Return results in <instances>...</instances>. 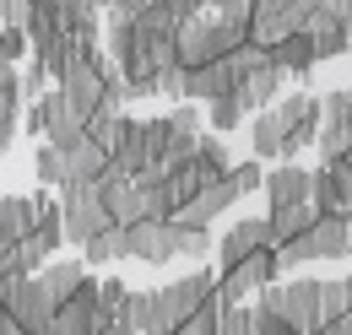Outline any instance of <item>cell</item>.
I'll return each mask as SVG.
<instances>
[{"label":"cell","mask_w":352,"mask_h":335,"mask_svg":"<svg viewBox=\"0 0 352 335\" xmlns=\"http://www.w3.org/2000/svg\"><path fill=\"white\" fill-rule=\"evenodd\" d=\"M38 222V206L33 195H0V254H11Z\"/></svg>","instance_id":"2e32d148"},{"label":"cell","mask_w":352,"mask_h":335,"mask_svg":"<svg viewBox=\"0 0 352 335\" xmlns=\"http://www.w3.org/2000/svg\"><path fill=\"white\" fill-rule=\"evenodd\" d=\"M239 103H244V114L250 108H271L276 97H282V71L276 65H261V71H250L244 82H239V92H233Z\"/></svg>","instance_id":"44dd1931"},{"label":"cell","mask_w":352,"mask_h":335,"mask_svg":"<svg viewBox=\"0 0 352 335\" xmlns=\"http://www.w3.org/2000/svg\"><path fill=\"white\" fill-rule=\"evenodd\" d=\"M233 206H239V195H233V184L222 178V184H206V189H201V195H195L190 206L179 211L174 222H190V227H212L222 211H233Z\"/></svg>","instance_id":"ac0fdd59"},{"label":"cell","mask_w":352,"mask_h":335,"mask_svg":"<svg viewBox=\"0 0 352 335\" xmlns=\"http://www.w3.org/2000/svg\"><path fill=\"white\" fill-rule=\"evenodd\" d=\"M44 92H49V71L38 65V60H28V71H22V97H28V103H38Z\"/></svg>","instance_id":"f35d334b"},{"label":"cell","mask_w":352,"mask_h":335,"mask_svg":"<svg viewBox=\"0 0 352 335\" xmlns=\"http://www.w3.org/2000/svg\"><path fill=\"white\" fill-rule=\"evenodd\" d=\"M228 184H233V195L244 200V195H255V189L265 184V168L255 163V157H244V163H233V168H228Z\"/></svg>","instance_id":"1f68e13d"},{"label":"cell","mask_w":352,"mask_h":335,"mask_svg":"<svg viewBox=\"0 0 352 335\" xmlns=\"http://www.w3.org/2000/svg\"><path fill=\"white\" fill-rule=\"evenodd\" d=\"M314 206H282V211H265V222H271V244L276 249H287L293 238H304L309 227H314Z\"/></svg>","instance_id":"603a6c76"},{"label":"cell","mask_w":352,"mask_h":335,"mask_svg":"<svg viewBox=\"0 0 352 335\" xmlns=\"http://www.w3.org/2000/svg\"><path fill=\"white\" fill-rule=\"evenodd\" d=\"M0 335H22L16 325H11V314H6V308H0Z\"/></svg>","instance_id":"f6af8a7d"},{"label":"cell","mask_w":352,"mask_h":335,"mask_svg":"<svg viewBox=\"0 0 352 335\" xmlns=\"http://www.w3.org/2000/svg\"><path fill=\"white\" fill-rule=\"evenodd\" d=\"M287 270H282V254L276 249H261L250 254L244 265H228V270H217V303L222 308H239L250 292H265L271 281H282Z\"/></svg>","instance_id":"5b68a950"},{"label":"cell","mask_w":352,"mask_h":335,"mask_svg":"<svg viewBox=\"0 0 352 335\" xmlns=\"http://www.w3.org/2000/svg\"><path fill=\"white\" fill-rule=\"evenodd\" d=\"M33 173H38V184H44V189H65V152L38 146V152H33Z\"/></svg>","instance_id":"f546056e"},{"label":"cell","mask_w":352,"mask_h":335,"mask_svg":"<svg viewBox=\"0 0 352 335\" xmlns=\"http://www.w3.org/2000/svg\"><path fill=\"white\" fill-rule=\"evenodd\" d=\"M239 92V71L228 65V60H212V65H195V71H184V103H222V97H233Z\"/></svg>","instance_id":"5bb4252c"},{"label":"cell","mask_w":352,"mask_h":335,"mask_svg":"<svg viewBox=\"0 0 352 335\" xmlns=\"http://www.w3.org/2000/svg\"><path fill=\"white\" fill-rule=\"evenodd\" d=\"M212 249H217V233H212V227L174 222V254H179V259H206Z\"/></svg>","instance_id":"484cf974"},{"label":"cell","mask_w":352,"mask_h":335,"mask_svg":"<svg viewBox=\"0 0 352 335\" xmlns=\"http://www.w3.org/2000/svg\"><path fill=\"white\" fill-rule=\"evenodd\" d=\"M120 325H131L135 335H163V330H157V303H152V292H131V297H125Z\"/></svg>","instance_id":"4316f807"},{"label":"cell","mask_w":352,"mask_h":335,"mask_svg":"<svg viewBox=\"0 0 352 335\" xmlns=\"http://www.w3.org/2000/svg\"><path fill=\"white\" fill-rule=\"evenodd\" d=\"M304 33L314 38V54H320V60H336V54L352 49V33L342 27V22H331V16H309Z\"/></svg>","instance_id":"cb8c5ba5"},{"label":"cell","mask_w":352,"mask_h":335,"mask_svg":"<svg viewBox=\"0 0 352 335\" xmlns=\"http://www.w3.org/2000/svg\"><path fill=\"white\" fill-rule=\"evenodd\" d=\"M228 168H233V157H228L222 135H201V152H195V173H201L206 184H222V178H228Z\"/></svg>","instance_id":"d4e9b609"},{"label":"cell","mask_w":352,"mask_h":335,"mask_svg":"<svg viewBox=\"0 0 352 335\" xmlns=\"http://www.w3.org/2000/svg\"><path fill=\"white\" fill-rule=\"evenodd\" d=\"M250 146H255V163H271V157L287 152V130H282V119H276V108H261V114H255Z\"/></svg>","instance_id":"7402d4cb"},{"label":"cell","mask_w":352,"mask_h":335,"mask_svg":"<svg viewBox=\"0 0 352 335\" xmlns=\"http://www.w3.org/2000/svg\"><path fill=\"white\" fill-rule=\"evenodd\" d=\"M28 54H33V43H28L22 27H0V65L16 71V60H28Z\"/></svg>","instance_id":"836d02e7"},{"label":"cell","mask_w":352,"mask_h":335,"mask_svg":"<svg viewBox=\"0 0 352 335\" xmlns=\"http://www.w3.org/2000/svg\"><path fill=\"white\" fill-rule=\"evenodd\" d=\"M217 335H255V308H222V319H217Z\"/></svg>","instance_id":"8d00e7d4"},{"label":"cell","mask_w":352,"mask_h":335,"mask_svg":"<svg viewBox=\"0 0 352 335\" xmlns=\"http://www.w3.org/2000/svg\"><path fill=\"white\" fill-rule=\"evenodd\" d=\"M314 211L320 216H352V163H320L314 173Z\"/></svg>","instance_id":"30bf717a"},{"label":"cell","mask_w":352,"mask_h":335,"mask_svg":"<svg viewBox=\"0 0 352 335\" xmlns=\"http://www.w3.org/2000/svg\"><path fill=\"white\" fill-rule=\"evenodd\" d=\"M255 314H276L298 335H314L320 330V281H309V276H298V281H271L261 292V303H255Z\"/></svg>","instance_id":"7a4b0ae2"},{"label":"cell","mask_w":352,"mask_h":335,"mask_svg":"<svg viewBox=\"0 0 352 335\" xmlns=\"http://www.w3.org/2000/svg\"><path fill=\"white\" fill-rule=\"evenodd\" d=\"M0 308L11 314V325H16L22 335H44L49 319H54V297L44 292V281H38V276L11 281V287L0 292Z\"/></svg>","instance_id":"52a82bcc"},{"label":"cell","mask_w":352,"mask_h":335,"mask_svg":"<svg viewBox=\"0 0 352 335\" xmlns=\"http://www.w3.org/2000/svg\"><path fill=\"white\" fill-rule=\"evenodd\" d=\"M206 119H212V135H228V130L244 125V103H239V97H222V103L206 108Z\"/></svg>","instance_id":"d6a6232c"},{"label":"cell","mask_w":352,"mask_h":335,"mask_svg":"<svg viewBox=\"0 0 352 335\" xmlns=\"http://www.w3.org/2000/svg\"><path fill=\"white\" fill-rule=\"evenodd\" d=\"M125 259V233L120 227H103L92 244H82V265H120Z\"/></svg>","instance_id":"83f0119b"},{"label":"cell","mask_w":352,"mask_h":335,"mask_svg":"<svg viewBox=\"0 0 352 335\" xmlns=\"http://www.w3.org/2000/svg\"><path fill=\"white\" fill-rule=\"evenodd\" d=\"M141 130H146V152H152V168L163 173V157H168V146H174L179 130L168 125V114H157V119H141Z\"/></svg>","instance_id":"f1b7e54d"},{"label":"cell","mask_w":352,"mask_h":335,"mask_svg":"<svg viewBox=\"0 0 352 335\" xmlns=\"http://www.w3.org/2000/svg\"><path fill=\"white\" fill-rule=\"evenodd\" d=\"M217 319H222V303H206L201 314H190V319L174 325L168 335H217Z\"/></svg>","instance_id":"e575fe53"},{"label":"cell","mask_w":352,"mask_h":335,"mask_svg":"<svg viewBox=\"0 0 352 335\" xmlns=\"http://www.w3.org/2000/svg\"><path fill=\"white\" fill-rule=\"evenodd\" d=\"M11 76H16V71H11V65H0V86H6V82H11Z\"/></svg>","instance_id":"7dc6e473"},{"label":"cell","mask_w":352,"mask_h":335,"mask_svg":"<svg viewBox=\"0 0 352 335\" xmlns=\"http://www.w3.org/2000/svg\"><path fill=\"white\" fill-rule=\"evenodd\" d=\"M146 5H152V0H109V11H114V16H141Z\"/></svg>","instance_id":"b9f144b4"},{"label":"cell","mask_w":352,"mask_h":335,"mask_svg":"<svg viewBox=\"0 0 352 335\" xmlns=\"http://www.w3.org/2000/svg\"><path fill=\"white\" fill-rule=\"evenodd\" d=\"M271 108H276V119H282V130H287V152H282V163H293L304 146H314V141H320L325 103H320L314 92H293V97H276Z\"/></svg>","instance_id":"8992f818"},{"label":"cell","mask_w":352,"mask_h":335,"mask_svg":"<svg viewBox=\"0 0 352 335\" xmlns=\"http://www.w3.org/2000/svg\"><path fill=\"white\" fill-rule=\"evenodd\" d=\"M125 233V259H141V265H168L174 254V222H135V227H120Z\"/></svg>","instance_id":"4fadbf2b"},{"label":"cell","mask_w":352,"mask_h":335,"mask_svg":"<svg viewBox=\"0 0 352 335\" xmlns=\"http://www.w3.org/2000/svg\"><path fill=\"white\" fill-rule=\"evenodd\" d=\"M271 65L282 71V76H309L314 65H320V54H314V38L309 33H293V38H282L271 49Z\"/></svg>","instance_id":"ffe728a7"},{"label":"cell","mask_w":352,"mask_h":335,"mask_svg":"<svg viewBox=\"0 0 352 335\" xmlns=\"http://www.w3.org/2000/svg\"><path fill=\"white\" fill-rule=\"evenodd\" d=\"M206 11H217V16H228V22H250L255 0H206Z\"/></svg>","instance_id":"ab89813d"},{"label":"cell","mask_w":352,"mask_h":335,"mask_svg":"<svg viewBox=\"0 0 352 335\" xmlns=\"http://www.w3.org/2000/svg\"><path fill=\"white\" fill-rule=\"evenodd\" d=\"M325 103V125H320V157L325 163H342L352 152V92L342 86V92H331V97H320Z\"/></svg>","instance_id":"9c48e42d"},{"label":"cell","mask_w":352,"mask_h":335,"mask_svg":"<svg viewBox=\"0 0 352 335\" xmlns=\"http://www.w3.org/2000/svg\"><path fill=\"white\" fill-rule=\"evenodd\" d=\"M152 303H157V330L168 335L174 325H184L190 314H201L206 303H217V276H212V270L179 276V281H168V287H157Z\"/></svg>","instance_id":"3957f363"},{"label":"cell","mask_w":352,"mask_h":335,"mask_svg":"<svg viewBox=\"0 0 352 335\" xmlns=\"http://www.w3.org/2000/svg\"><path fill=\"white\" fill-rule=\"evenodd\" d=\"M168 125H174L179 135H201V103H174V108H168Z\"/></svg>","instance_id":"74e56055"},{"label":"cell","mask_w":352,"mask_h":335,"mask_svg":"<svg viewBox=\"0 0 352 335\" xmlns=\"http://www.w3.org/2000/svg\"><path fill=\"white\" fill-rule=\"evenodd\" d=\"M250 43V22H228V16H195V22H184L174 38V54L184 71H195V65H212V60H228L233 49H244Z\"/></svg>","instance_id":"6da1fadb"},{"label":"cell","mask_w":352,"mask_h":335,"mask_svg":"<svg viewBox=\"0 0 352 335\" xmlns=\"http://www.w3.org/2000/svg\"><path fill=\"white\" fill-rule=\"evenodd\" d=\"M255 335H298L287 319H276V314H255Z\"/></svg>","instance_id":"60d3db41"},{"label":"cell","mask_w":352,"mask_h":335,"mask_svg":"<svg viewBox=\"0 0 352 335\" xmlns=\"http://www.w3.org/2000/svg\"><path fill=\"white\" fill-rule=\"evenodd\" d=\"M276 254H282V270L352 254V227H347V216H314V227H309L304 238H293L287 249H276Z\"/></svg>","instance_id":"277c9868"},{"label":"cell","mask_w":352,"mask_h":335,"mask_svg":"<svg viewBox=\"0 0 352 335\" xmlns=\"http://www.w3.org/2000/svg\"><path fill=\"white\" fill-rule=\"evenodd\" d=\"M109 163L120 168L125 178H146V173H157L152 168V152H146V130H141V119H131V114H120V135H114V146H109Z\"/></svg>","instance_id":"7c38bea8"},{"label":"cell","mask_w":352,"mask_h":335,"mask_svg":"<svg viewBox=\"0 0 352 335\" xmlns=\"http://www.w3.org/2000/svg\"><path fill=\"white\" fill-rule=\"evenodd\" d=\"M261 189H265V200H271V211H282V206H314V178H309V168H298V163L271 168Z\"/></svg>","instance_id":"9a60e30c"},{"label":"cell","mask_w":352,"mask_h":335,"mask_svg":"<svg viewBox=\"0 0 352 335\" xmlns=\"http://www.w3.org/2000/svg\"><path fill=\"white\" fill-rule=\"evenodd\" d=\"M60 222H65V244H92L103 227H114L109 222V211L98 200V189H82V184H71V189H60Z\"/></svg>","instance_id":"ba28073f"},{"label":"cell","mask_w":352,"mask_h":335,"mask_svg":"<svg viewBox=\"0 0 352 335\" xmlns=\"http://www.w3.org/2000/svg\"><path fill=\"white\" fill-rule=\"evenodd\" d=\"M347 163H352V152H347Z\"/></svg>","instance_id":"c3c4849f"},{"label":"cell","mask_w":352,"mask_h":335,"mask_svg":"<svg viewBox=\"0 0 352 335\" xmlns=\"http://www.w3.org/2000/svg\"><path fill=\"white\" fill-rule=\"evenodd\" d=\"M228 65H233V71H239V82H244L250 71L271 65V49H261V43H244V49H233V54H228Z\"/></svg>","instance_id":"d590c367"},{"label":"cell","mask_w":352,"mask_h":335,"mask_svg":"<svg viewBox=\"0 0 352 335\" xmlns=\"http://www.w3.org/2000/svg\"><path fill=\"white\" fill-rule=\"evenodd\" d=\"M314 335H352V314H347V319H336V325H320Z\"/></svg>","instance_id":"7bdbcfd3"},{"label":"cell","mask_w":352,"mask_h":335,"mask_svg":"<svg viewBox=\"0 0 352 335\" xmlns=\"http://www.w3.org/2000/svg\"><path fill=\"white\" fill-rule=\"evenodd\" d=\"M103 173H109V152H103L98 141H87V135H82V141H76V146L65 152V189H71V184L92 189V184H98Z\"/></svg>","instance_id":"e0dca14e"},{"label":"cell","mask_w":352,"mask_h":335,"mask_svg":"<svg viewBox=\"0 0 352 335\" xmlns=\"http://www.w3.org/2000/svg\"><path fill=\"white\" fill-rule=\"evenodd\" d=\"M103 335H135V330H131V325H114V330H103Z\"/></svg>","instance_id":"bcb514c9"},{"label":"cell","mask_w":352,"mask_h":335,"mask_svg":"<svg viewBox=\"0 0 352 335\" xmlns=\"http://www.w3.org/2000/svg\"><path fill=\"white\" fill-rule=\"evenodd\" d=\"M347 319V281H320V325Z\"/></svg>","instance_id":"4dcf8cb0"},{"label":"cell","mask_w":352,"mask_h":335,"mask_svg":"<svg viewBox=\"0 0 352 335\" xmlns=\"http://www.w3.org/2000/svg\"><path fill=\"white\" fill-rule=\"evenodd\" d=\"M38 281H44V292L54 297V308H65L71 297L82 292V281H87V265H82V259H49L44 270H38Z\"/></svg>","instance_id":"d6986e66"},{"label":"cell","mask_w":352,"mask_h":335,"mask_svg":"<svg viewBox=\"0 0 352 335\" xmlns=\"http://www.w3.org/2000/svg\"><path fill=\"white\" fill-rule=\"evenodd\" d=\"M261 249H276V244H271V222H265V216H239V222L217 238L222 270H228V265H244L250 254H261Z\"/></svg>","instance_id":"8fae6325"},{"label":"cell","mask_w":352,"mask_h":335,"mask_svg":"<svg viewBox=\"0 0 352 335\" xmlns=\"http://www.w3.org/2000/svg\"><path fill=\"white\" fill-rule=\"evenodd\" d=\"M16 130H22V125H6V119H0V157L11 152V135H16Z\"/></svg>","instance_id":"ee69618b"}]
</instances>
